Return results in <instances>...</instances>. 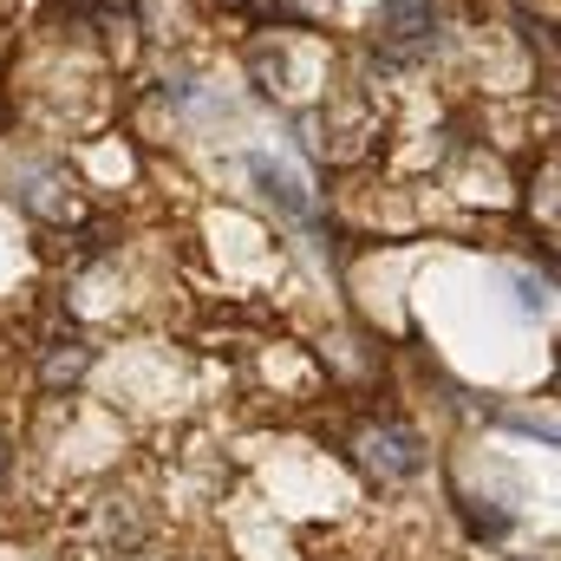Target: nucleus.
<instances>
[{
	"instance_id": "f257e3e1",
	"label": "nucleus",
	"mask_w": 561,
	"mask_h": 561,
	"mask_svg": "<svg viewBox=\"0 0 561 561\" xmlns=\"http://www.w3.org/2000/svg\"><path fill=\"white\" fill-rule=\"evenodd\" d=\"M359 463L379 477V483H399V477H419L424 470V450L412 431H399V424H379V431H366L359 437Z\"/></svg>"
},
{
	"instance_id": "f03ea898",
	"label": "nucleus",
	"mask_w": 561,
	"mask_h": 561,
	"mask_svg": "<svg viewBox=\"0 0 561 561\" xmlns=\"http://www.w3.org/2000/svg\"><path fill=\"white\" fill-rule=\"evenodd\" d=\"M249 170H255V183H262V196L268 203H280L287 216H313V196H307V183L294 176V163H280V157H249Z\"/></svg>"
},
{
	"instance_id": "7ed1b4c3",
	"label": "nucleus",
	"mask_w": 561,
	"mask_h": 561,
	"mask_svg": "<svg viewBox=\"0 0 561 561\" xmlns=\"http://www.w3.org/2000/svg\"><path fill=\"white\" fill-rule=\"evenodd\" d=\"M79 373H85V346H72V353H53V359H46V386L79 379Z\"/></svg>"
},
{
	"instance_id": "20e7f679",
	"label": "nucleus",
	"mask_w": 561,
	"mask_h": 561,
	"mask_svg": "<svg viewBox=\"0 0 561 561\" xmlns=\"http://www.w3.org/2000/svg\"><path fill=\"white\" fill-rule=\"evenodd\" d=\"M183 561H216V556H183Z\"/></svg>"
}]
</instances>
